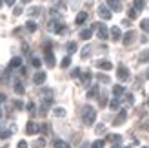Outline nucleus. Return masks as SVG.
<instances>
[{
    "label": "nucleus",
    "mask_w": 149,
    "mask_h": 148,
    "mask_svg": "<svg viewBox=\"0 0 149 148\" xmlns=\"http://www.w3.org/2000/svg\"><path fill=\"white\" fill-rule=\"evenodd\" d=\"M82 119H84L86 124H95V119H96V110L91 108V106H84L82 108Z\"/></svg>",
    "instance_id": "obj_1"
},
{
    "label": "nucleus",
    "mask_w": 149,
    "mask_h": 148,
    "mask_svg": "<svg viewBox=\"0 0 149 148\" xmlns=\"http://www.w3.org/2000/svg\"><path fill=\"white\" fill-rule=\"evenodd\" d=\"M96 37H98L100 40H106V39H109V29L106 27V24H96Z\"/></svg>",
    "instance_id": "obj_2"
},
{
    "label": "nucleus",
    "mask_w": 149,
    "mask_h": 148,
    "mask_svg": "<svg viewBox=\"0 0 149 148\" xmlns=\"http://www.w3.org/2000/svg\"><path fill=\"white\" fill-rule=\"evenodd\" d=\"M38 132H40V124H36L35 121L27 123V126H26V134L27 135H35V134H38Z\"/></svg>",
    "instance_id": "obj_3"
},
{
    "label": "nucleus",
    "mask_w": 149,
    "mask_h": 148,
    "mask_svg": "<svg viewBox=\"0 0 149 148\" xmlns=\"http://www.w3.org/2000/svg\"><path fill=\"white\" fill-rule=\"evenodd\" d=\"M107 9L111 13H118V11H122V4H120V0H107Z\"/></svg>",
    "instance_id": "obj_4"
},
{
    "label": "nucleus",
    "mask_w": 149,
    "mask_h": 148,
    "mask_svg": "<svg viewBox=\"0 0 149 148\" xmlns=\"http://www.w3.org/2000/svg\"><path fill=\"white\" fill-rule=\"evenodd\" d=\"M98 15H100V18H104V20H111V17H113V13L107 9V6H100L98 7Z\"/></svg>",
    "instance_id": "obj_5"
},
{
    "label": "nucleus",
    "mask_w": 149,
    "mask_h": 148,
    "mask_svg": "<svg viewBox=\"0 0 149 148\" xmlns=\"http://www.w3.org/2000/svg\"><path fill=\"white\" fill-rule=\"evenodd\" d=\"M127 119V112H125V110H120V113H118L116 117H115V121H113V124L115 126H120V124Z\"/></svg>",
    "instance_id": "obj_6"
},
{
    "label": "nucleus",
    "mask_w": 149,
    "mask_h": 148,
    "mask_svg": "<svg viewBox=\"0 0 149 148\" xmlns=\"http://www.w3.org/2000/svg\"><path fill=\"white\" fill-rule=\"evenodd\" d=\"M116 75H118V79H120V80H127L129 79V70L125 68V66H120V68L116 70Z\"/></svg>",
    "instance_id": "obj_7"
},
{
    "label": "nucleus",
    "mask_w": 149,
    "mask_h": 148,
    "mask_svg": "<svg viewBox=\"0 0 149 148\" xmlns=\"http://www.w3.org/2000/svg\"><path fill=\"white\" fill-rule=\"evenodd\" d=\"M33 82L35 84H44V82H46V73H44V71H36L35 73V77H33Z\"/></svg>",
    "instance_id": "obj_8"
},
{
    "label": "nucleus",
    "mask_w": 149,
    "mask_h": 148,
    "mask_svg": "<svg viewBox=\"0 0 149 148\" xmlns=\"http://www.w3.org/2000/svg\"><path fill=\"white\" fill-rule=\"evenodd\" d=\"M109 35H111V39H113L115 42H118L122 39V33H120V27H116V26H113L111 27V31H109Z\"/></svg>",
    "instance_id": "obj_9"
},
{
    "label": "nucleus",
    "mask_w": 149,
    "mask_h": 148,
    "mask_svg": "<svg viewBox=\"0 0 149 148\" xmlns=\"http://www.w3.org/2000/svg\"><path fill=\"white\" fill-rule=\"evenodd\" d=\"M96 68L104 70V71H109V70H113V64H111L109 61H98L96 62Z\"/></svg>",
    "instance_id": "obj_10"
},
{
    "label": "nucleus",
    "mask_w": 149,
    "mask_h": 148,
    "mask_svg": "<svg viewBox=\"0 0 149 148\" xmlns=\"http://www.w3.org/2000/svg\"><path fill=\"white\" fill-rule=\"evenodd\" d=\"M22 66V58L20 57H13L11 61H9V70H17Z\"/></svg>",
    "instance_id": "obj_11"
},
{
    "label": "nucleus",
    "mask_w": 149,
    "mask_h": 148,
    "mask_svg": "<svg viewBox=\"0 0 149 148\" xmlns=\"http://www.w3.org/2000/svg\"><path fill=\"white\" fill-rule=\"evenodd\" d=\"M124 93H125V88H124V86H120V84H116V86H113V95H115V99H118V97H122Z\"/></svg>",
    "instance_id": "obj_12"
},
{
    "label": "nucleus",
    "mask_w": 149,
    "mask_h": 148,
    "mask_svg": "<svg viewBox=\"0 0 149 148\" xmlns=\"http://www.w3.org/2000/svg\"><path fill=\"white\" fill-rule=\"evenodd\" d=\"M124 44H125V46H129V44L133 42V40H135V31H127V33H125L124 35Z\"/></svg>",
    "instance_id": "obj_13"
},
{
    "label": "nucleus",
    "mask_w": 149,
    "mask_h": 148,
    "mask_svg": "<svg viewBox=\"0 0 149 148\" xmlns=\"http://www.w3.org/2000/svg\"><path fill=\"white\" fill-rule=\"evenodd\" d=\"M80 79H82V84H84V86H89V82H91V71H86V73H82V75H80Z\"/></svg>",
    "instance_id": "obj_14"
},
{
    "label": "nucleus",
    "mask_w": 149,
    "mask_h": 148,
    "mask_svg": "<svg viewBox=\"0 0 149 148\" xmlns=\"http://www.w3.org/2000/svg\"><path fill=\"white\" fill-rule=\"evenodd\" d=\"M86 20H87V13H86V11H80V13L77 15V24H78V26H82Z\"/></svg>",
    "instance_id": "obj_15"
},
{
    "label": "nucleus",
    "mask_w": 149,
    "mask_h": 148,
    "mask_svg": "<svg viewBox=\"0 0 149 148\" xmlns=\"http://www.w3.org/2000/svg\"><path fill=\"white\" fill-rule=\"evenodd\" d=\"M53 146H55V148H71V146H69V143H65V141H62V139H55V143H53Z\"/></svg>",
    "instance_id": "obj_16"
},
{
    "label": "nucleus",
    "mask_w": 149,
    "mask_h": 148,
    "mask_svg": "<svg viewBox=\"0 0 149 148\" xmlns=\"http://www.w3.org/2000/svg\"><path fill=\"white\" fill-rule=\"evenodd\" d=\"M93 35V29H84V31H80V39L82 40H89Z\"/></svg>",
    "instance_id": "obj_17"
},
{
    "label": "nucleus",
    "mask_w": 149,
    "mask_h": 148,
    "mask_svg": "<svg viewBox=\"0 0 149 148\" xmlns=\"http://www.w3.org/2000/svg\"><path fill=\"white\" fill-rule=\"evenodd\" d=\"M96 95H98V86H91V88H89V92H87V97L93 99V97H96Z\"/></svg>",
    "instance_id": "obj_18"
},
{
    "label": "nucleus",
    "mask_w": 149,
    "mask_h": 148,
    "mask_svg": "<svg viewBox=\"0 0 149 148\" xmlns=\"http://www.w3.org/2000/svg\"><path fill=\"white\" fill-rule=\"evenodd\" d=\"M138 61H140V62H147V61H149V51H147V49H144L142 53L138 55Z\"/></svg>",
    "instance_id": "obj_19"
},
{
    "label": "nucleus",
    "mask_w": 149,
    "mask_h": 148,
    "mask_svg": "<svg viewBox=\"0 0 149 148\" xmlns=\"http://www.w3.org/2000/svg\"><path fill=\"white\" fill-rule=\"evenodd\" d=\"M146 7V0H135V9L136 11H142Z\"/></svg>",
    "instance_id": "obj_20"
},
{
    "label": "nucleus",
    "mask_w": 149,
    "mask_h": 148,
    "mask_svg": "<svg viewBox=\"0 0 149 148\" xmlns=\"http://www.w3.org/2000/svg\"><path fill=\"white\" fill-rule=\"evenodd\" d=\"M15 92H17L18 95H24V92H26L24 84H22V82H17V84H15Z\"/></svg>",
    "instance_id": "obj_21"
},
{
    "label": "nucleus",
    "mask_w": 149,
    "mask_h": 148,
    "mask_svg": "<svg viewBox=\"0 0 149 148\" xmlns=\"http://www.w3.org/2000/svg\"><path fill=\"white\" fill-rule=\"evenodd\" d=\"M46 62H47V66H51V68L55 66V57H53V53H46Z\"/></svg>",
    "instance_id": "obj_22"
},
{
    "label": "nucleus",
    "mask_w": 149,
    "mask_h": 148,
    "mask_svg": "<svg viewBox=\"0 0 149 148\" xmlns=\"http://www.w3.org/2000/svg\"><path fill=\"white\" fill-rule=\"evenodd\" d=\"M31 64H33V68H36V70H38L40 66H42V61H40L38 57H31Z\"/></svg>",
    "instance_id": "obj_23"
},
{
    "label": "nucleus",
    "mask_w": 149,
    "mask_h": 148,
    "mask_svg": "<svg viewBox=\"0 0 149 148\" xmlns=\"http://www.w3.org/2000/svg\"><path fill=\"white\" fill-rule=\"evenodd\" d=\"M109 108H111V110H118V108H120V101H118V99H111Z\"/></svg>",
    "instance_id": "obj_24"
},
{
    "label": "nucleus",
    "mask_w": 149,
    "mask_h": 148,
    "mask_svg": "<svg viewBox=\"0 0 149 148\" xmlns=\"http://www.w3.org/2000/svg\"><path fill=\"white\" fill-rule=\"evenodd\" d=\"M107 139H109V141H111V143H115V144H118V143H120V141H122V137H120V135H118V134H113V135H109Z\"/></svg>",
    "instance_id": "obj_25"
},
{
    "label": "nucleus",
    "mask_w": 149,
    "mask_h": 148,
    "mask_svg": "<svg viewBox=\"0 0 149 148\" xmlns=\"http://www.w3.org/2000/svg\"><path fill=\"white\" fill-rule=\"evenodd\" d=\"M140 27H142L146 33H149V18H144L142 22H140Z\"/></svg>",
    "instance_id": "obj_26"
},
{
    "label": "nucleus",
    "mask_w": 149,
    "mask_h": 148,
    "mask_svg": "<svg viewBox=\"0 0 149 148\" xmlns=\"http://www.w3.org/2000/svg\"><path fill=\"white\" fill-rule=\"evenodd\" d=\"M26 27H27V29H29V31H31V33H35V31H36V27H38V26H36V22H33V20H29Z\"/></svg>",
    "instance_id": "obj_27"
},
{
    "label": "nucleus",
    "mask_w": 149,
    "mask_h": 148,
    "mask_svg": "<svg viewBox=\"0 0 149 148\" xmlns=\"http://www.w3.org/2000/svg\"><path fill=\"white\" fill-rule=\"evenodd\" d=\"M11 134H13V130H2L0 132V139H9Z\"/></svg>",
    "instance_id": "obj_28"
},
{
    "label": "nucleus",
    "mask_w": 149,
    "mask_h": 148,
    "mask_svg": "<svg viewBox=\"0 0 149 148\" xmlns=\"http://www.w3.org/2000/svg\"><path fill=\"white\" fill-rule=\"evenodd\" d=\"M53 113H55L56 117H64V115H65V110L58 106V108H55V110H53Z\"/></svg>",
    "instance_id": "obj_29"
},
{
    "label": "nucleus",
    "mask_w": 149,
    "mask_h": 148,
    "mask_svg": "<svg viewBox=\"0 0 149 148\" xmlns=\"http://www.w3.org/2000/svg\"><path fill=\"white\" fill-rule=\"evenodd\" d=\"M68 51H69V55H73L74 51H77V42H69L68 44Z\"/></svg>",
    "instance_id": "obj_30"
},
{
    "label": "nucleus",
    "mask_w": 149,
    "mask_h": 148,
    "mask_svg": "<svg viewBox=\"0 0 149 148\" xmlns=\"http://www.w3.org/2000/svg\"><path fill=\"white\" fill-rule=\"evenodd\" d=\"M104 144H106V141H102V139H98V141H95L91 144V148H104Z\"/></svg>",
    "instance_id": "obj_31"
},
{
    "label": "nucleus",
    "mask_w": 149,
    "mask_h": 148,
    "mask_svg": "<svg viewBox=\"0 0 149 148\" xmlns=\"http://www.w3.org/2000/svg\"><path fill=\"white\" fill-rule=\"evenodd\" d=\"M69 64H71V57H64L62 58V68H69Z\"/></svg>",
    "instance_id": "obj_32"
},
{
    "label": "nucleus",
    "mask_w": 149,
    "mask_h": 148,
    "mask_svg": "<svg viewBox=\"0 0 149 148\" xmlns=\"http://www.w3.org/2000/svg\"><path fill=\"white\" fill-rule=\"evenodd\" d=\"M89 53H91V48L86 46L84 49H82V58H87V57H89Z\"/></svg>",
    "instance_id": "obj_33"
},
{
    "label": "nucleus",
    "mask_w": 149,
    "mask_h": 148,
    "mask_svg": "<svg viewBox=\"0 0 149 148\" xmlns=\"http://www.w3.org/2000/svg\"><path fill=\"white\" fill-rule=\"evenodd\" d=\"M95 132H96V134L100 135V134H104V132H106V126H104V124H98V126L95 128Z\"/></svg>",
    "instance_id": "obj_34"
},
{
    "label": "nucleus",
    "mask_w": 149,
    "mask_h": 148,
    "mask_svg": "<svg viewBox=\"0 0 149 148\" xmlns=\"http://www.w3.org/2000/svg\"><path fill=\"white\" fill-rule=\"evenodd\" d=\"M98 80H100V82H104V84H107L109 82V77L107 75H100V73H98Z\"/></svg>",
    "instance_id": "obj_35"
},
{
    "label": "nucleus",
    "mask_w": 149,
    "mask_h": 148,
    "mask_svg": "<svg viewBox=\"0 0 149 148\" xmlns=\"http://www.w3.org/2000/svg\"><path fill=\"white\" fill-rule=\"evenodd\" d=\"M136 15H138L136 9H129V11H127V17H129V18H136Z\"/></svg>",
    "instance_id": "obj_36"
},
{
    "label": "nucleus",
    "mask_w": 149,
    "mask_h": 148,
    "mask_svg": "<svg viewBox=\"0 0 149 148\" xmlns=\"http://www.w3.org/2000/svg\"><path fill=\"white\" fill-rule=\"evenodd\" d=\"M29 15L35 17V15H40V7H33V9H29Z\"/></svg>",
    "instance_id": "obj_37"
},
{
    "label": "nucleus",
    "mask_w": 149,
    "mask_h": 148,
    "mask_svg": "<svg viewBox=\"0 0 149 148\" xmlns=\"http://www.w3.org/2000/svg\"><path fill=\"white\" fill-rule=\"evenodd\" d=\"M125 101H127V104H133V102H135V97H133L131 93H127L125 95Z\"/></svg>",
    "instance_id": "obj_38"
},
{
    "label": "nucleus",
    "mask_w": 149,
    "mask_h": 148,
    "mask_svg": "<svg viewBox=\"0 0 149 148\" xmlns=\"http://www.w3.org/2000/svg\"><path fill=\"white\" fill-rule=\"evenodd\" d=\"M80 75H82V73H80V70H78V68H74V70L71 71V77H74V79H77V77H80Z\"/></svg>",
    "instance_id": "obj_39"
},
{
    "label": "nucleus",
    "mask_w": 149,
    "mask_h": 148,
    "mask_svg": "<svg viewBox=\"0 0 149 148\" xmlns=\"http://www.w3.org/2000/svg\"><path fill=\"white\" fill-rule=\"evenodd\" d=\"M35 144L38 146V148H44V146H46V141H44V139H38V141H36Z\"/></svg>",
    "instance_id": "obj_40"
},
{
    "label": "nucleus",
    "mask_w": 149,
    "mask_h": 148,
    "mask_svg": "<svg viewBox=\"0 0 149 148\" xmlns=\"http://www.w3.org/2000/svg\"><path fill=\"white\" fill-rule=\"evenodd\" d=\"M17 148H27V143H26V141H20V143L17 144Z\"/></svg>",
    "instance_id": "obj_41"
},
{
    "label": "nucleus",
    "mask_w": 149,
    "mask_h": 148,
    "mask_svg": "<svg viewBox=\"0 0 149 148\" xmlns=\"http://www.w3.org/2000/svg\"><path fill=\"white\" fill-rule=\"evenodd\" d=\"M7 99V95H4V93H0V104H2V102Z\"/></svg>",
    "instance_id": "obj_42"
},
{
    "label": "nucleus",
    "mask_w": 149,
    "mask_h": 148,
    "mask_svg": "<svg viewBox=\"0 0 149 148\" xmlns=\"http://www.w3.org/2000/svg\"><path fill=\"white\" fill-rule=\"evenodd\" d=\"M20 13H22V7H17V9H15V17H18Z\"/></svg>",
    "instance_id": "obj_43"
},
{
    "label": "nucleus",
    "mask_w": 149,
    "mask_h": 148,
    "mask_svg": "<svg viewBox=\"0 0 149 148\" xmlns=\"http://www.w3.org/2000/svg\"><path fill=\"white\" fill-rule=\"evenodd\" d=\"M33 108H35V104H33V102H29V104H27V110H29V112H33Z\"/></svg>",
    "instance_id": "obj_44"
},
{
    "label": "nucleus",
    "mask_w": 149,
    "mask_h": 148,
    "mask_svg": "<svg viewBox=\"0 0 149 148\" xmlns=\"http://www.w3.org/2000/svg\"><path fill=\"white\" fill-rule=\"evenodd\" d=\"M100 106H106V97H100Z\"/></svg>",
    "instance_id": "obj_45"
},
{
    "label": "nucleus",
    "mask_w": 149,
    "mask_h": 148,
    "mask_svg": "<svg viewBox=\"0 0 149 148\" xmlns=\"http://www.w3.org/2000/svg\"><path fill=\"white\" fill-rule=\"evenodd\" d=\"M6 4H7V6H13V4H15V0H6Z\"/></svg>",
    "instance_id": "obj_46"
},
{
    "label": "nucleus",
    "mask_w": 149,
    "mask_h": 148,
    "mask_svg": "<svg viewBox=\"0 0 149 148\" xmlns=\"http://www.w3.org/2000/svg\"><path fill=\"white\" fill-rule=\"evenodd\" d=\"M146 128H147V130H149V119H147V121H146Z\"/></svg>",
    "instance_id": "obj_47"
},
{
    "label": "nucleus",
    "mask_w": 149,
    "mask_h": 148,
    "mask_svg": "<svg viewBox=\"0 0 149 148\" xmlns=\"http://www.w3.org/2000/svg\"><path fill=\"white\" fill-rule=\"evenodd\" d=\"M113 148H122V146H120V144H115V146H113Z\"/></svg>",
    "instance_id": "obj_48"
},
{
    "label": "nucleus",
    "mask_w": 149,
    "mask_h": 148,
    "mask_svg": "<svg viewBox=\"0 0 149 148\" xmlns=\"http://www.w3.org/2000/svg\"><path fill=\"white\" fill-rule=\"evenodd\" d=\"M22 2H26V4H27V2H31V0H22Z\"/></svg>",
    "instance_id": "obj_49"
},
{
    "label": "nucleus",
    "mask_w": 149,
    "mask_h": 148,
    "mask_svg": "<svg viewBox=\"0 0 149 148\" xmlns=\"http://www.w3.org/2000/svg\"><path fill=\"white\" fill-rule=\"evenodd\" d=\"M0 117H2V108H0Z\"/></svg>",
    "instance_id": "obj_50"
},
{
    "label": "nucleus",
    "mask_w": 149,
    "mask_h": 148,
    "mask_svg": "<svg viewBox=\"0 0 149 148\" xmlns=\"http://www.w3.org/2000/svg\"><path fill=\"white\" fill-rule=\"evenodd\" d=\"M147 79H149V71H147Z\"/></svg>",
    "instance_id": "obj_51"
},
{
    "label": "nucleus",
    "mask_w": 149,
    "mask_h": 148,
    "mask_svg": "<svg viewBox=\"0 0 149 148\" xmlns=\"http://www.w3.org/2000/svg\"><path fill=\"white\" fill-rule=\"evenodd\" d=\"M142 148H149V146H142Z\"/></svg>",
    "instance_id": "obj_52"
},
{
    "label": "nucleus",
    "mask_w": 149,
    "mask_h": 148,
    "mask_svg": "<svg viewBox=\"0 0 149 148\" xmlns=\"http://www.w3.org/2000/svg\"><path fill=\"white\" fill-rule=\"evenodd\" d=\"M0 6H2V0H0Z\"/></svg>",
    "instance_id": "obj_53"
}]
</instances>
